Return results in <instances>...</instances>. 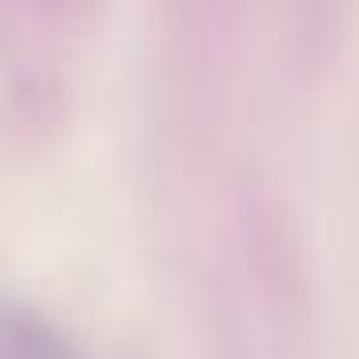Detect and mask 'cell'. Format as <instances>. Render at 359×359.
Wrapping results in <instances>:
<instances>
[]
</instances>
